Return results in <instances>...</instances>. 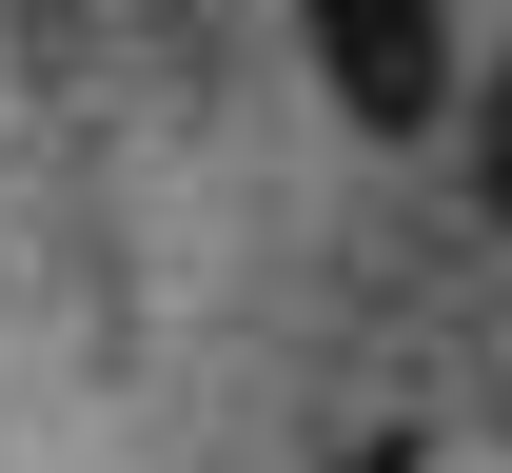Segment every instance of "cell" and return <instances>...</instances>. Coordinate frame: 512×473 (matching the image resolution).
Instances as JSON below:
<instances>
[{"label":"cell","instance_id":"3957f363","mask_svg":"<svg viewBox=\"0 0 512 473\" xmlns=\"http://www.w3.org/2000/svg\"><path fill=\"white\" fill-rule=\"evenodd\" d=\"M335 473H414V434H355V454H335Z\"/></svg>","mask_w":512,"mask_h":473},{"label":"cell","instance_id":"7a4b0ae2","mask_svg":"<svg viewBox=\"0 0 512 473\" xmlns=\"http://www.w3.org/2000/svg\"><path fill=\"white\" fill-rule=\"evenodd\" d=\"M473 198H493V237H512V79L473 99Z\"/></svg>","mask_w":512,"mask_h":473},{"label":"cell","instance_id":"6da1fadb","mask_svg":"<svg viewBox=\"0 0 512 473\" xmlns=\"http://www.w3.org/2000/svg\"><path fill=\"white\" fill-rule=\"evenodd\" d=\"M296 40H316V79L355 99V138H434V99H453V0H296Z\"/></svg>","mask_w":512,"mask_h":473}]
</instances>
